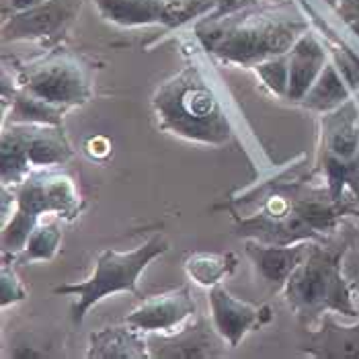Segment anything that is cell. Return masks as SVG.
Here are the masks:
<instances>
[{
	"mask_svg": "<svg viewBox=\"0 0 359 359\" xmlns=\"http://www.w3.org/2000/svg\"><path fill=\"white\" fill-rule=\"evenodd\" d=\"M250 8L199 19L195 37L201 48L220 62L255 68L263 60L287 54L308 31L304 21L287 15L252 13Z\"/></svg>",
	"mask_w": 359,
	"mask_h": 359,
	"instance_id": "cell-1",
	"label": "cell"
},
{
	"mask_svg": "<svg viewBox=\"0 0 359 359\" xmlns=\"http://www.w3.org/2000/svg\"><path fill=\"white\" fill-rule=\"evenodd\" d=\"M152 109L163 132L177 138L222 146L232 136V119L199 64L185 66L161 84Z\"/></svg>",
	"mask_w": 359,
	"mask_h": 359,
	"instance_id": "cell-2",
	"label": "cell"
},
{
	"mask_svg": "<svg viewBox=\"0 0 359 359\" xmlns=\"http://www.w3.org/2000/svg\"><path fill=\"white\" fill-rule=\"evenodd\" d=\"M341 261V250L310 245L304 259L285 281V302L304 323L320 318L325 312L358 316V308L353 306L349 285L343 277Z\"/></svg>",
	"mask_w": 359,
	"mask_h": 359,
	"instance_id": "cell-3",
	"label": "cell"
},
{
	"mask_svg": "<svg viewBox=\"0 0 359 359\" xmlns=\"http://www.w3.org/2000/svg\"><path fill=\"white\" fill-rule=\"evenodd\" d=\"M13 194L17 210L2 232V255L6 259L23 250L41 216L57 214V218L74 220L83 210V199L74 181L62 172H31L23 183L13 185Z\"/></svg>",
	"mask_w": 359,
	"mask_h": 359,
	"instance_id": "cell-4",
	"label": "cell"
},
{
	"mask_svg": "<svg viewBox=\"0 0 359 359\" xmlns=\"http://www.w3.org/2000/svg\"><path fill=\"white\" fill-rule=\"evenodd\" d=\"M168 250V243L163 234H154L138 249L119 252V250L105 249L99 252L95 273L81 283H66L55 287V294L60 296H74L76 302L72 304V320L81 325L86 312L117 292H130L140 296L138 277L140 273L161 255Z\"/></svg>",
	"mask_w": 359,
	"mask_h": 359,
	"instance_id": "cell-5",
	"label": "cell"
},
{
	"mask_svg": "<svg viewBox=\"0 0 359 359\" xmlns=\"http://www.w3.org/2000/svg\"><path fill=\"white\" fill-rule=\"evenodd\" d=\"M320 161L332 201L349 187L359 191V107L353 99L323 115Z\"/></svg>",
	"mask_w": 359,
	"mask_h": 359,
	"instance_id": "cell-6",
	"label": "cell"
},
{
	"mask_svg": "<svg viewBox=\"0 0 359 359\" xmlns=\"http://www.w3.org/2000/svg\"><path fill=\"white\" fill-rule=\"evenodd\" d=\"M17 90L64 109L84 105L93 97L88 68L70 54H50L23 66L17 74Z\"/></svg>",
	"mask_w": 359,
	"mask_h": 359,
	"instance_id": "cell-7",
	"label": "cell"
},
{
	"mask_svg": "<svg viewBox=\"0 0 359 359\" xmlns=\"http://www.w3.org/2000/svg\"><path fill=\"white\" fill-rule=\"evenodd\" d=\"M84 0H46L4 19L2 41H39L52 46L81 15Z\"/></svg>",
	"mask_w": 359,
	"mask_h": 359,
	"instance_id": "cell-8",
	"label": "cell"
},
{
	"mask_svg": "<svg viewBox=\"0 0 359 359\" xmlns=\"http://www.w3.org/2000/svg\"><path fill=\"white\" fill-rule=\"evenodd\" d=\"M195 308L189 285H183L142 300V304L126 316V323L146 334H172L183 329V325L195 314Z\"/></svg>",
	"mask_w": 359,
	"mask_h": 359,
	"instance_id": "cell-9",
	"label": "cell"
},
{
	"mask_svg": "<svg viewBox=\"0 0 359 359\" xmlns=\"http://www.w3.org/2000/svg\"><path fill=\"white\" fill-rule=\"evenodd\" d=\"M210 308H212V325L220 332L228 347H238V343L250 331H259L265 327L273 314L269 306H255L234 298L220 283L210 290Z\"/></svg>",
	"mask_w": 359,
	"mask_h": 359,
	"instance_id": "cell-10",
	"label": "cell"
},
{
	"mask_svg": "<svg viewBox=\"0 0 359 359\" xmlns=\"http://www.w3.org/2000/svg\"><path fill=\"white\" fill-rule=\"evenodd\" d=\"M150 358L163 359H208L222 358L226 341L216 331L214 325L205 320H197L189 327L172 334L152 332L148 334Z\"/></svg>",
	"mask_w": 359,
	"mask_h": 359,
	"instance_id": "cell-11",
	"label": "cell"
},
{
	"mask_svg": "<svg viewBox=\"0 0 359 359\" xmlns=\"http://www.w3.org/2000/svg\"><path fill=\"white\" fill-rule=\"evenodd\" d=\"M101 17L119 27H181L177 0H95Z\"/></svg>",
	"mask_w": 359,
	"mask_h": 359,
	"instance_id": "cell-12",
	"label": "cell"
},
{
	"mask_svg": "<svg viewBox=\"0 0 359 359\" xmlns=\"http://www.w3.org/2000/svg\"><path fill=\"white\" fill-rule=\"evenodd\" d=\"M19 142L31 170L43 166L64 165L72 156V148L64 136L62 126H39V123H11L4 126Z\"/></svg>",
	"mask_w": 359,
	"mask_h": 359,
	"instance_id": "cell-13",
	"label": "cell"
},
{
	"mask_svg": "<svg viewBox=\"0 0 359 359\" xmlns=\"http://www.w3.org/2000/svg\"><path fill=\"white\" fill-rule=\"evenodd\" d=\"M290 64V84H287V101L300 103L310 90V86L316 83L327 62V50L318 41L316 35L306 31L304 35L294 43V48L287 52Z\"/></svg>",
	"mask_w": 359,
	"mask_h": 359,
	"instance_id": "cell-14",
	"label": "cell"
},
{
	"mask_svg": "<svg viewBox=\"0 0 359 359\" xmlns=\"http://www.w3.org/2000/svg\"><path fill=\"white\" fill-rule=\"evenodd\" d=\"M308 243L298 245H265L259 241H247V255L252 261L257 273L261 279L273 287H283L290 279L292 271L298 267V263L304 259Z\"/></svg>",
	"mask_w": 359,
	"mask_h": 359,
	"instance_id": "cell-15",
	"label": "cell"
},
{
	"mask_svg": "<svg viewBox=\"0 0 359 359\" xmlns=\"http://www.w3.org/2000/svg\"><path fill=\"white\" fill-rule=\"evenodd\" d=\"M88 358L97 359H144L150 358L146 332L130 327H107L90 332Z\"/></svg>",
	"mask_w": 359,
	"mask_h": 359,
	"instance_id": "cell-16",
	"label": "cell"
},
{
	"mask_svg": "<svg viewBox=\"0 0 359 359\" xmlns=\"http://www.w3.org/2000/svg\"><path fill=\"white\" fill-rule=\"evenodd\" d=\"M304 351L314 358L359 359V325L341 327L327 316L323 327L310 334Z\"/></svg>",
	"mask_w": 359,
	"mask_h": 359,
	"instance_id": "cell-17",
	"label": "cell"
},
{
	"mask_svg": "<svg viewBox=\"0 0 359 359\" xmlns=\"http://www.w3.org/2000/svg\"><path fill=\"white\" fill-rule=\"evenodd\" d=\"M349 99H351V90L347 86V81L343 79V74L334 64H327L300 103L308 109L329 113L347 103Z\"/></svg>",
	"mask_w": 359,
	"mask_h": 359,
	"instance_id": "cell-18",
	"label": "cell"
},
{
	"mask_svg": "<svg viewBox=\"0 0 359 359\" xmlns=\"http://www.w3.org/2000/svg\"><path fill=\"white\" fill-rule=\"evenodd\" d=\"M236 265L238 259L234 252H194L185 261L187 276L203 287L218 285L224 277L232 276Z\"/></svg>",
	"mask_w": 359,
	"mask_h": 359,
	"instance_id": "cell-19",
	"label": "cell"
},
{
	"mask_svg": "<svg viewBox=\"0 0 359 359\" xmlns=\"http://www.w3.org/2000/svg\"><path fill=\"white\" fill-rule=\"evenodd\" d=\"M68 109L35 99L27 93L17 90L13 97V107L4 123H39V126H62L64 113Z\"/></svg>",
	"mask_w": 359,
	"mask_h": 359,
	"instance_id": "cell-20",
	"label": "cell"
},
{
	"mask_svg": "<svg viewBox=\"0 0 359 359\" xmlns=\"http://www.w3.org/2000/svg\"><path fill=\"white\" fill-rule=\"evenodd\" d=\"M62 245V230L55 222H39L33 232L29 234L27 243L19 255H15L13 259H8L11 263H35V261H52ZM6 259V257H4Z\"/></svg>",
	"mask_w": 359,
	"mask_h": 359,
	"instance_id": "cell-21",
	"label": "cell"
},
{
	"mask_svg": "<svg viewBox=\"0 0 359 359\" xmlns=\"http://www.w3.org/2000/svg\"><path fill=\"white\" fill-rule=\"evenodd\" d=\"M255 72L259 74V79L263 84L276 93L279 97L287 95V84H290V64H287V54L277 55L263 60L255 66Z\"/></svg>",
	"mask_w": 359,
	"mask_h": 359,
	"instance_id": "cell-22",
	"label": "cell"
},
{
	"mask_svg": "<svg viewBox=\"0 0 359 359\" xmlns=\"http://www.w3.org/2000/svg\"><path fill=\"white\" fill-rule=\"evenodd\" d=\"M2 306H8L11 302H19V300H25L27 292L23 287V283L19 281V277L15 276V271L11 269V263L8 259H4V265H2Z\"/></svg>",
	"mask_w": 359,
	"mask_h": 359,
	"instance_id": "cell-23",
	"label": "cell"
},
{
	"mask_svg": "<svg viewBox=\"0 0 359 359\" xmlns=\"http://www.w3.org/2000/svg\"><path fill=\"white\" fill-rule=\"evenodd\" d=\"M337 13L343 19V23L359 37V0H341Z\"/></svg>",
	"mask_w": 359,
	"mask_h": 359,
	"instance_id": "cell-24",
	"label": "cell"
},
{
	"mask_svg": "<svg viewBox=\"0 0 359 359\" xmlns=\"http://www.w3.org/2000/svg\"><path fill=\"white\" fill-rule=\"evenodd\" d=\"M41 2H46V0H4V11L11 8L13 13H21V11L33 8V6H37Z\"/></svg>",
	"mask_w": 359,
	"mask_h": 359,
	"instance_id": "cell-25",
	"label": "cell"
},
{
	"mask_svg": "<svg viewBox=\"0 0 359 359\" xmlns=\"http://www.w3.org/2000/svg\"><path fill=\"white\" fill-rule=\"evenodd\" d=\"M325 2H327V4H331V6H339V2H341V0H325Z\"/></svg>",
	"mask_w": 359,
	"mask_h": 359,
	"instance_id": "cell-26",
	"label": "cell"
}]
</instances>
